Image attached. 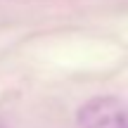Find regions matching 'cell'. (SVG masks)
<instances>
[{
    "instance_id": "1",
    "label": "cell",
    "mask_w": 128,
    "mask_h": 128,
    "mask_svg": "<svg viewBox=\"0 0 128 128\" xmlns=\"http://www.w3.org/2000/svg\"><path fill=\"white\" fill-rule=\"evenodd\" d=\"M76 121L81 128H128V109L119 97L102 95L83 102Z\"/></svg>"
},
{
    "instance_id": "2",
    "label": "cell",
    "mask_w": 128,
    "mask_h": 128,
    "mask_svg": "<svg viewBox=\"0 0 128 128\" xmlns=\"http://www.w3.org/2000/svg\"><path fill=\"white\" fill-rule=\"evenodd\" d=\"M0 128H2V126H0Z\"/></svg>"
}]
</instances>
